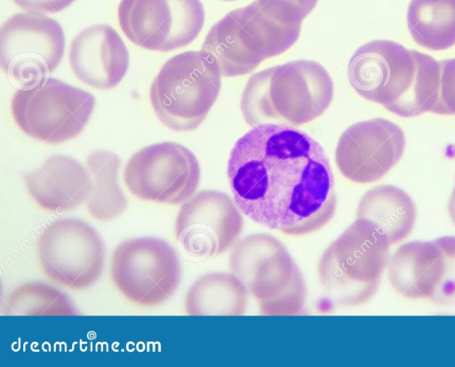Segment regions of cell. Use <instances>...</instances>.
Listing matches in <instances>:
<instances>
[{
    "label": "cell",
    "instance_id": "obj_20",
    "mask_svg": "<svg viewBox=\"0 0 455 367\" xmlns=\"http://www.w3.org/2000/svg\"><path fill=\"white\" fill-rule=\"evenodd\" d=\"M248 295L246 287L232 273H207L188 290L185 311L189 315H242L248 307Z\"/></svg>",
    "mask_w": 455,
    "mask_h": 367
},
{
    "label": "cell",
    "instance_id": "obj_4",
    "mask_svg": "<svg viewBox=\"0 0 455 367\" xmlns=\"http://www.w3.org/2000/svg\"><path fill=\"white\" fill-rule=\"evenodd\" d=\"M228 270L257 301L261 315L307 313V290L302 272L274 235L256 233L240 239L229 255Z\"/></svg>",
    "mask_w": 455,
    "mask_h": 367
},
{
    "label": "cell",
    "instance_id": "obj_10",
    "mask_svg": "<svg viewBox=\"0 0 455 367\" xmlns=\"http://www.w3.org/2000/svg\"><path fill=\"white\" fill-rule=\"evenodd\" d=\"M36 251L44 273L56 284L81 291L101 276L104 244L98 232L83 220L52 221L39 235Z\"/></svg>",
    "mask_w": 455,
    "mask_h": 367
},
{
    "label": "cell",
    "instance_id": "obj_2",
    "mask_svg": "<svg viewBox=\"0 0 455 367\" xmlns=\"http://www.w3.org/2000/svg\"><path fill=\"white\" fill-rule=\"evenodd\" d=\"M333 94L332 79L321 64L298 60L253 74L243 91L240 108L250 126H299L323 114Z\"/></svg>",
    "mask_w": 455,
    "mask_h": 367
},
{
    "label": "cell",
    "instance_id": "obj_21",
    "mask_svg": "<svg viewBox=\"0 0 455 367\" xmlns=\"http://www.w3.org/2000/svg\"><path fill=\"white\" fill-rule=\"evenodd\" d=\"M407 27L413 41L431 51L455 45V0H411Z\"/></svg>",
    "mask_w": 455,
    "mask_h": 367
},
{
    "label": "cell",
    "instance_id": "obj_22",
    "mask_svg": "<svg viewBox=\"0 0 455 367\" xmlns=\"http://www.w3.org/2000/svg\"><path fill=\"white\" fill-rule=\"evenodd\" d=\"M92 189L86 202L89 214L100 221L119 216L126 209L128 201L117 183L121 165L119 156L110 151L97 150L86 158Z\"/></svg>",
    "mask_w": 455,
    "mask_h": 367
},
{
    "label": "cell",
    "instance_id": "obj_14",
    "mask_svg": "<svg viewBox=\"0 0 455 367\" xmlns=\"http://www.w3.org/2000/svg\"><path fill=\"white\" fill-rule=\"evenodd\" d=\"M405 136L397 124L380 117L358 122L341 134L335 150L340 173L360 184L384 177L400 161Z\"/></svg>",
    "mask_w": 455,
    "mask_h": 367
},
{
    "label": "cell",
    "instance_id": "obj_23",
    "mask_svg": "<svg viewBox=\"0 0 455 367\" xmlns=\"http://www.w3.org/2000/svg\"><path fill=\"white\" fill-rule=\"evenodd\" d=\"M1 311L6 315H77L66 294L43 283H28L12 290L3 299Z\"/></svg>",
    "mask_w": 455,
    "mask_h": 367
},
{
    "label": "cell",
    "instance_id": "obj_7",
    "mask_svg": "<svg viewBox=\"0 0 455 367\" xmlns=\"http://www.w3.org/2000/svg\"><path fill=\"white\" fill-rule=\"evenodd\" d=\"M94 106L92 93L49 77L16 91L11 111L25 134L42 142L59 144L76 138L83 131Z\"/></svg>",
    "mask_w": 455,
    "mask_h": 367
},
{
    "label": "cell",
    "instance_id": "obj_12",
    "mask_svg": "<svg viewBox=\"0 0 455 367\" xmlns=\"http://www.w3.org/2000/svg\"><path fill=\"white\" fill-rule=\"evenodd\" d=\"M120 28L134 44L169 52L191 44L204 23L200 0H121Z\"/></svg>",
    "mask_w": 455,
    "mask_h": 367
},
{
    "label": "cell",
    "instance_id": "obj_24",
    "mask_svg": "<svg viewBox=\"0 0 455 367\" xmlns=\"http://www.w3.org/2000/svg\"><path fill=\"white\" fill-rule=\"evenodd\" d=\"M416 72L408 91L388 111L401 117L418 116L431 112L439 93L440 65L432 56L413 50Z\"/></svg>",
    "mask_w": 455,
    "mask_h": 367
},
{
    "label": "cell",
    "instance_id": "obj_26",
    "mask_svg": "<svg viewBox=\"0 0 455 367\" xmlns=\"http://www.w3.org/2000/svg\"><path fill=\"white\" fill-rule=\"evenodd\" d=\"M439 93L431 113L455 116V58L439 61Z\"/></svg>",
    "mask_w": 455,
    "mask_h": 367
},
{
    "label": "cell",
    "instance_id": "obj_11",
    "mask_svg": "<svg viewBox=\"0 0 455 367\" xmlns=\"http://www.w3.org/2000/svg\"><path fill=\"white\" fill-rule=\"evenodd\" d=\"M201 177L196 156L176 142L147 146L127 161L124 182L142 201L177 205L196 191Z\"/></svg>",
    "mask_w": 455,
    "mask_h": 367
},
{
    "label": "cell",
    "instance_id": "obj_15",
    "mask_svg": "<svg viewBox=\"0 0 455 367\" xmlns=\"http://www.w3.org/2000/svg\"><path fill=\"white\" fill-rule=\"evenodd\" d=\"M416 72L413 50L390 40H374L352 55L347 77L363 99L389 109L408 91Z\"/></svg>",
    "mask_w": 455,
    "mask_h": 367
},
{
    "label": "cell",
    "instance_id": "obj_1",
    "mask_svg": "<svg viewBox=\"0 0 455 367\" xmlns=\"http://www.w3.org/2000/svg\"><path fill=\"white\" fill-rule=\"evenodd\" d=\"M227 173L242 213L283 235L315 233L337 211L334 177L325 151L293 127L254 126L235 144Z\"/></svg>",
    "mask_w": 455,
    "mask_h": 367
},
{
    "label": "cell",
    "instance_id": "obj_9",
    "mask_svg": "<svg viewBox=\"0 0 455 367\" xmlns=\"http://www.w3.org/2000/svg\"><path fill=\"white\" fill-rule=\"evenodd\" d=\"M65 51L61 26L43 13H17L0 29V63L11 82L27 88L53 72Z\"/></svg>",
    "mask_w": 455,
    "mask_h": 367
},
{
    "label": "cell",
    "instance_id": "obj_13",
    "mask_svg": "<svg viewBox=\"0 0 455 367\" xmlns=\"http://www.w3.org/2000/svg\"><path fill=\"white\" fill-rule=\"evenodd\" d=\"M242 211L227 193L205 189L184 202L175 221V235L183 251L196 259L215 258L240 240Z\"/></svg>",
    "mask_w": 455,
    "mask_h": 367
},
{
    "label": "cell",
    "instance_id": "obj_17",
    "mask_svg": "<svg viewBox=\"0 0 455 367\" xmlns=\"http://www.w3.org/2000/svg\"><path fill=\"white\" fill-rule=\"evenodd\" d=\"M27 190L42 209L69 211L87 202L92 189L89 172L68 156L48 157L36 170L23 177Z\"/></svg>",
    "mask_w": 455,
    "mask_h": 367
},
{
    "label": "cell",
    "instance_id": "obj_3",
    "mask_svg": "<svg viewBox=\"0 0 455 367\" xmlns=\"http://www.w3.org/2000/svg\"><path fill=\"white\" fill-rule=\"evenodd\" d=\"M300 29L301 22L255 0L217 21L201 51L218 66L222 76H239L286 52L298 40Z\"/></svg>",
    "mask_w": 455,
    "mask_h": 367
},
{
    "label": "cell",
    "instance_id": "obj_16",
    "mask_svg": "<svg viewBox=\"0 0 455 367\" xmlns=\"http://www.w3.org/2000/svg\"><path fill=\"white\" fill-rule=\"evenodd\" d=\"M68 60L72 72L82 83L100 90L115 88L129 67L124 40L105 24L83 29L70 44Z\"/></svg>",
    "mask_w": 455,
    "mask_h": 367
},
{
    "label": "cell",
    "instance_id": "obj_27",
    "mask_svg": "<svg viewBox=\"0 0 455 367\" xmlns=\"http://www.w3.org/2000/svg\"><path fill=\"white\" fill-rule=\"evenodd\" d=\"M283 15L302 22L315 7L318 0H259Z\"/></svg>",
    "mask_w": 455,
    "mask_h": 367
},
{
    "label": "cell",
    "instance_id": "obj_18",
    "mask_svg": "<svg viewBox=\"0 0 455 367\" xmlns=\"http://www.w3.org/2000/svg\"><path fill=\"white\" fill-rule=\"evenodd\" d=\"M443 252L434 242H410L401 245L389 263L393 288L409 299H431L443 275Z\"/></svg>",
    "mask_w": 455,
    "mask_h": 367
},
{
    "label": "cell",
    "instance_id": "obj_29",
    "mask_svg": "<svg viewBox=\"0 0 455 367\" xmlns=\"http://www.w3.org/2000/svg\"><path fill=\"white\" fill-rule=\"evenodd\" d=\"M448 211L451 219L455 224V187L451 192V195L449 201Z\"/></svg>",
    "mask_w": 455,
    "mask_h": 367
},
{
    "label": "cell",
    "instance_id": "obj_6",
    "mask_svg": "<svg viewBox=\"0 0 455 367\" xmlns=\"http://www.w3.org/2000/svg\"><path fill=\"white\" fill-rule=\"evenodd\" d=\"M221 76L202 51L171 57L150 86L149 100L157 118L175 132L196 129L220 94Z\"/></svg>",
    "mask_w": 455,
    "mask_h": 367
},
{
    "label": "cell",
    "instance_id": "obj_30",
    "mask_svg": "<svg viewBox=\"0 0 455 367\" xmlns=\"http://www.w3.org/2000/svg\"><path fill=\"white\" fill-rule=\"evenodd\" d=\"M223 1L231 2V1H235V0H223Z\"/></svg>",
    "mask_w": 455,
    "mask_h": 367
},
{
    "label": "cell",
    "instance_id": "obj_19",
    "mask_svg": "<svg viewBox=\"0 0 455 367\" xmlns=\"http://www.w3.org/2000/svg\"><path fill=\"white\" fill-rule=\"evenodd\" d=\"M355 217L373 224L392 245L407 238L412 231L416 207L411 197L402 188L379 185L362 196Z\"/></svg>",
    "mask_w": 455,
    "mask_h": 367
},
{
    "label": "cell",
    "instance_id": "obj_25",
    "mask_svg": "<svg viewBox=\"0 0 455 367\" xmlns=\"http://www.w3.org/2000/svg\"><path fill=\"white\" fill-rule=\"evenodd\" d=\"M444 269L442 281L430 300L437 305L455 304V236L437 238Z\"/></svg>",
    "mask_w": 455,
    "mask_h": 367
},
{
    "label": "cell",
    "instance_id": "obj_5",
    "mask_svg": "<svg viewBox=\"0 0 455 367\" xmlns=\"http://www.w3.org/2000/svg\"><path fill=\"white\" fill-rule=\"evenodd\" d=\"M390 243L371 222L355 219L322 253L320 284L335 306L355 307L377 293Z\"/></svg>",
    "mask_w": 455,
    "mask_h": 367
},
{
    "label": "cell",
    "instance_id": "obj_28",
    "mask_svg": "<svg viewBox=\"0 0 455 367\" xmlns=\"http://www.w3.org/2000/svg\"><path fill=\"white\" fill-rule=\"evenodd\" d=\"M18 6L39 13L58 12L68 7L76 0H12Z\"/></svg>",
    "mask_w": 455,
    "mask_h": 367
},
{
    "label": "cell",
    "instance_id": "obj_8",
    "mask_svg": "<svg viewBox=\"0 0 455 367\" xmlns=\"http://www.w3.org/2000/svg\"><path fill=\"white\" fill-rule=\"evenodd\" d=\"M110 276L118 291L140 307H156L169 299L181 278L173 247L156 237L132 238L113 251Z\"/></svg>",
    "mask_w": 455,
    "mask_h": 367
}]
</instances>
